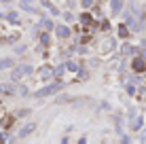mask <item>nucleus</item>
Wrapping results in <instances>:
<instances>
[{
	"label": "nucleus",
	"instance_id": "5701e85b",
	"mask_svg": "<svg viewBox=\"0 0 146 144\" xmlns=\"http://www.w3.org/2000/svg\"><path fill=\"white\" fill-rule=\"evenodd\" d=\"M21 2H30V4H32V2H34V0H21Z\"/></svg>",
	"mask_w": 146,
	"mask_h": 144
},
{
	"label": "nucleus",
	"instance_id": "4be33fe9",
	"mask_svg": "<svg viewBox=\"0 0 146 144\" xmlns=\"http://www.w3.org/2000/svg\"><path fill=\"white\" fill-rule=\"evenodd\" d=\"M140 140H142V142H146V131L142 133V138H140Z\"/></svg>",
	"mask_w": 146,
	"mask_h": 144
},
{
	"label": "nucleus",
	"instance_id": "0eeeda50",
	"mask_svg": "<svg viewBox=\"0 0 146 144\" xmlns=\"http://www.w3.org/2000/svg\"><path fill=\"white\" fill-rule=\"evenodd\" d=\"M142 127V117H133V121H131V129H140Z\"/></svg>",
	"mask_w": 146,
	"mask_h": 144
},
{
	"label": "nucleus",
	"instance_id": "7ed1b4c3",
	"mask_svg": "<svg viewBox=\"0 0 146 144\" xmlns=\"http://www.w3.org/2000/svg\"><path fill=\"white\" fill-rule=\"evenodd\" d=\"M131 70H133V72H144V70H146V62H144L142 57H135L133 64H131Z\"/></svg>",
	"mask_w": 146,
	"mask_h": 144
},
{
	"label": "nucleus",
	"instance_id": "39448f33",
	"mask_svg": "<svg viewBox=\"0 0 146 144\" xmlns=\"http://www.w3.org/2000/svg\"><path fill=\"white\" fill-rule=\"evenodd\" d=\"M55 34L59 38H68L70 36V28L68 26H55Z\"/></svg>",
	"mask_w": 146,
	"mask_h": 144
},
{
	"label": "nucleus",
	"instance_id": "dca6fc26",
	"mask_svg": "<svg viewBox=\"0 0 146 144\" xmlns=\"http://www.w3.org/2000/svg\"><path fill=\"white\" fill-rule=\"evenodd\" d=\"M0 91H4V93H13V87H9V85H2V87H0Z\"/></svg>",
	"mask_w": 146,
	"mask_h": 144
},
{
	"label": "nucleus",
	"instance_id": "a211bd4d",
	"mask_svg": "<svg viewBox=\"0 0 146 144\" xmlns=\"http://www.w3.org/2000/svg\"><path fill=\"white\" fill-rule=\"evenodd\" d=\"M40 42H42V44H49V36H47V34H42V36H40Z\"/></svg>",
	"mask_w": 146,
	"mask_h": 144
},
{
	"label": "nucleus",
	"instance_id": "f8f14e48",
	"mask_svg": "<svg viewBox=\"0 0 146 144\" xmlns=\"http://www.w3.org/2000/svg\"><path fill=\"white\" fill-rule=\"evenodd\" d=\"M119 11H121V0H112V13L117 15Z\"/></svg>",
	"mask_w": 146,
	"mask_h": 144
},
{
	"label": "nucleus",
	"instance_id": "aec40b11",
	"mask_svg": "<svg viewBox=\"0 0 146 144\" xmlns=\"http://www.w3.org/2000/svg\"><path fill=\"white\" fill-rule=\"evenodd\" d=\"M15 51H17V53H26V47H23V44H19V47L15 49Z\"/></svg>",
	"mask_w": 146,
	"mask_h": 144
},
{
	"label": "nucleus",
	"instance_id": "9d476101",
	"mask_svg": "<svg viewBox=\"0 0 146 144\" xmlns=\"http://www.w3.org/2000/svg\"><path fill=\"white\" fill-rule=\"evenodd\" d=\"M40 76H42V78L53 76V70H51V68H42V70H40Z\"/></svg>",
	"mask_w": 146,
	"mask_h": 144
},
{
	"label": "nucleus",
	"instance_id": "4468645a",
	"mask_svg": "<svg viewBox=\"0 0 146 144\" xmlns=\"http://www.w3.org/2000/svg\"><path fill=\"white\" fill-rule=\"evenodd\" d=\"M64 70H66V68H64V66H59V68H55V70H53V76H62V74H64Z\"/></svg>",
	"mask_w": 146,
	"mask_h": 144
},
{
	"label": "nucleus",
	"instance_id": "f03ea898",
	"mask_svg": "<svg viewBox=\"0 0 146 144\" xmlns=\"http://www.w3.org/2000/svg\"><path fill=\"white\" fill-rule=\"evenodd\" d=\"M32 72V66H17L13 70V74H11V78H13V83H17L21 76H26V74H30Z\"/></svg>",
	"mask_w": 146,
	"mask_h": 144
},
{
	"label": "nucleus",
	"instance_id": "6e6552de",
	"mask_svg": "<svg viewBox=\"0 0 146 144\" xmlns=\"http://www.w3.org/2000/svg\"><path fill=\"white\" fill-rule=\"evenodd\" d=\"M13 66V59H0V70H4V68H11Z\"/></svg>",
	"mask_w": 146,
	"mask_h": 144
},
{
	"label": "nucleus",
	"instance_id": "423d86ee",
	"mask_svg": "<svg viewBox=\"0 0 146 144\" xmlns=\"http://www.w3.org/2000/svg\"><path fill=\"white\" fill-rule=\"evenodd\" d=\"M42 7L47 9V11L51 13V15H59V11H57V7H53V4L49 2V0H42Z\"/></svg>",
	"mask_w": 146,
	"mask_h": 144
},
{
	"label": "nucleus",
	"instance_id": "ddd939ff",
	"mask_svg": "<svg viewBox=\"0 0 146 144\" xmlns=\"http://www.w3.org/2000/svg\"><path fill=\"white\" fill-rule=\"evenodd\" d=\"M80 21H83L85 26H89V23H91V15H89V13H85L83 17H80Z\"/></svg>",
	"mask_w": 146,
	"mask_h": 144
},
{
	"label": "nucleus",
	"instance_id": "2eb2a0df",
	"mask_svg": "<svg viewBox=\"0 0 146 144\" xmlns=\"http://www.w3.org/2000/svg\"><path fill=\"white\" fill-rule=\"evenodd\" d=\"M66 68H68V70H78V66H76L74 62H68V64H66Z\"/></svg>",
	"mask_w": 146,
	"mask_h": 144
},
{
	"label": "nucleus",
	"instance_id": "1a4fd4ad",
	"mask_svg": "<svg viewBox=\"0 0 146 144\" xmlns=\"http://www.w3.org/2000/svg\"><path fill=\"white\" fill-rule=\"evenodd\" d=\"M40 28H47V30H53L55 26L51 23V19H42V21H40Z\"/></svg>",
	"mask_w": 146,
	"mask_h": 144
},
{
	"label": "nucleus",
	"instance_id": "20e7f679",
	"mask_svg": "<svg viewBox=\"0 0 146 144\" xmlns=\"http://www.w3.org/2000/svg\"><path fill=\"white\" fill-rule=\"evenodd\" d=\"M34 129H36V125H34V123H28V125H23L21 131H19V138H28Z\"/></svg>",
	"mask_w": 146,
	"mask_h": 144
},
{
	"label": "nucleus",
	"instance_id": "412c9836",
	"mask_svg": "<svg viewBox=\"0 0 146 144\" xmlns=\"http://www.w3.org/2000/svg\"><path fill=\"white\" fill-rule=\"evenodd\" d=\"M83 4H85V7H87V9H89V7H91V4H93V0H83Z\"/></svg>",
	"mask_w": 146,
	"mask_h": 144
},
{
	"label": "nucleus",
	"instance_id": "f257e3e1",
	"mask_svg": "<svg viewBox=\"0 0 146 144\" xmlns=\"http://www.w3.org/2000/svg\"><path fill=\"white\" fill-rule=\"evenodd\" d=\"M62 87H64V83H62V81H57V83H51V85H47V87L38 89L34 96H36V98H47V96H51V93H57Z\"/></svg>",
	"mask_w": 146,
	"mask_h": 144
},
{
	"label": "nucleus",
	"instance_id": "9b49d317",
	"mask_svg": "<svg viewBox=\"0 0 146 144\" xmlns=\"http://www.w3.org/2000/svg\"><path fill=\"white\" fill-rule=\"evenodd\" d=\"M127 30H129V28H127V26H125V23H121V26H119V34H121V36H123V38H125V36H127V34H129V32H127Z\"/></svg>",
	"mask_w": 146,
	"mask_h": 144
},
{
	"label": "nucleus",
	"instance_id": "f3484780",
	"mask_svg": "<svg viewBox=\"0 0 146 144\" xmlns=\"http://www.w3.org/2000/svg\"><path fill=\"white\" fill-rule=\"evenodd\" d=\"M7 17H9V21H19V19H17V13H9Z\"/></svg>",
	"mask_w": 146,
	"mask_h": 144
},
{
	"label": "nucleus",
	"instance_id": "b1692460",
	"mask_svg": "<svg viewBox=\"0 0 146 144\" xmlns=\"http://www.w3.org/2000/svg\"><path fill=\"white\" fill-rule=\"evenodd\" d=\"M0 2H4V4H7V2H11V0H0Z\"/></svg>",
	"mask_w": 146,
	"mask_h": 144
},
{
	"label": "nucleus",
	"instance_id": "6ab92c4d",
	"mask_svg": "<svg viewBox=\"0 0 146 144\" xmlns=\"http://www.w3.org/2000/svg\"><path fill=\"white\" fill-rule=\"evenodd\" d=\"M127 93H129V96H133V93H135V87H133V85H127Z\"/></svg>",
	"mask_w": 146,
	"mask_h": 144
}]
</instances>
